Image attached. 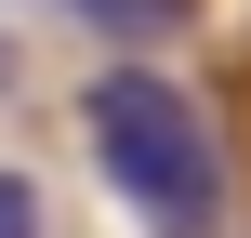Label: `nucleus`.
Segmentation results:
<instances>
[{"instance_id": "nucleus-3", "label": "nucleus", "mask_w": 251, "mask_h": 238, "mask_svg": "<svg viewBox=\"0 0 251 238\" xmlns=\"http://www.w3.org/2000/svg\"><path fill=\"white\" fill-rule=\"evenodd\" d=\"M0 238H40V185L26 172H0Z\"/></svg>"}, {"instance_id": "nucleus-2", "label": "nucleus", "mask_w": 251, "mask_h": 238, "mask_svg": "<svg viewBox=\"0 0 251 238\" xmlns=\"http://www.w3.org/2000/svg\"><path fill=\"white\" fill-rule=\"evenodd\" d=\"M79 13H93V26H119V40H146V26H172L185 0H79Z\"/></svg>"}, {"instance_id": "nucleus-1", "label": "nucleus", "mask_w": 251, "mask_h": 238, "mask_svg": "<svg viewBox=\"0 0 251 238\" xmlns=\"http://www.w3.org/2000/svg\"><path fill=\"white\" fill-rule=\"evenodd\" d=\"M79 132H93L106 185L132 199L146 238H225V146H212V119H199L185 79H159V66H106V79L79 93Z\"/></svg>"}]
</instances>
